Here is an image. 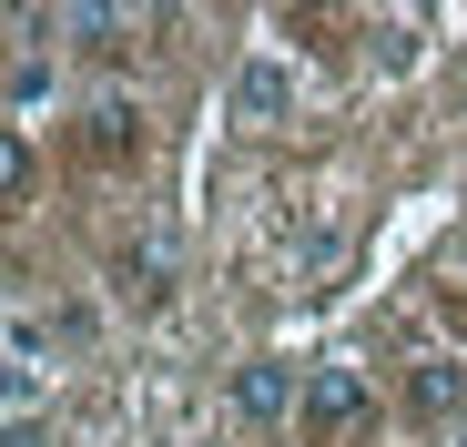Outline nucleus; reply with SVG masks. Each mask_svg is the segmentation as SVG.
<instances>
[{
	"instance_id": "7",
	"label": "nucleus",
	"mask_w": 467,
	"mask_h": 447,
	"mask_svg": "<svg viewBox=\"0 0 467 447\" xmlns=\"http://www.w3.org/2000/svg\"><path fill=\"white\" fill-rule=\"evenodd\" d=\"M112 285L132 295V306H163V295H173V265H163V244H122V255H112Z\"/></svg>"
},
{
	"instance_id": "10",
	"label": "nucleus",
	"mask_w": 467,
	"mask_h": 447,
	"mask_svg": "<svg viewBox=\"0 0 467 447\" xmlns=\"http://www.w3.org/2000/svg\"><path fill=\"white\" fill-rule=\"evenodd\" d=\"M0 193L31 203V142H21V132H0Z\"/></svg>"
},
{
	"instance_id": "11",
	"label": "nucleus",
	"mask_w": 467,
	"mask_h": 447,
	"mask_svg": "<svg viewBox=\"0 0 467 447\" xmlns=\"http://www.w3.org/2000/svg\"><path fill=\"white\" fill-rule=\"evenodd\" d=\"M0 447H51L41 437V407H11V437H0Z\"/></svg>"
},
{
	"instance_id": "1",
	"label": "nucleus",
	"mask_w": 467,
	"mask_h": 447,
	"mask_svg": "<svg viewBox=\"0 0 467 447\" xmlns=\"http://www.w3.org/2000/svg\"><path fill=\"white\" fill-rule=\"evenodd\" d=\"M376 417V387H366V366H346V356H326V366H305V447H346L356 427Z\"/></svg>"
},
{
	"instance_id": "12",
	"label": "nucleus",
	"mask_w": 467,
	"mask_h": 447,
	"mask_svg": "<svg viewBox=\"0 0 467 447\" xmlns=\"http://www.w3.org/2000/svg\"><path fill=\"white\" fill-rule=\"evenodd\" d=\"M457 447H467V437H457Z\"/></svg>"
},
{
	"instance_id": "3",
	"label": "nucleus",
	"mask_w": 467,
	"mask_h": 447,
	"mask_svg": "<svg viewBox=\"0 0 467 447\" xmlns=\"http://www.w3.org/2000/svg\"><path fill=\"white\" fill-rule=\"evenodd\" d=\"M295 112V61L285 51H254L244 71H234V122H244V132H275Z\"/></svg>"
},
{
	"instance_id": "4",
	"label": "nucleus",
	"mask_w": 467,
	"mask_h": 447,
	"mask_svg": "<svg viewBox=\"0 0 467 447\" xmlns=\"http://www.w3.org/2000/svg\"><path fill=\"white\" fill-rule=\"evenodd\" d=\"M407 417L417 427H457L467 417V366L457 356H417L407 366Z\"/></svg>"
},
{
	"instance_id": "5",
	"label": "nucleus",
	"mask_w": 467,
	"mask_h": 447,
	"mask_svg": "<svg viewBox=\"0 0 467 447\" xmlns=\"http://www.w3.org/2000/svg\"><path fill=\"white\" fill-rule=\"evenodd\" d=\"M51 366H61V346H51L31 316H11V407H31V397H41V377H51Z\"/></svg>"
},
{
	"instance_id": "9",
	"label": "nucleus",
	"mask_w": 467,
	"mask_h": 447,
	"mask_svg": "<svg viewBox=\"0 0 467 447\" xmlns=\"http://www.w3.org/2000/svg\"><path fill=\"white\" fill-rule=\"evenodd\" d=\"M41 102H51V61L21 51V61H11V112H41Z\"/></svg>"
},
{
	"instance_id": "6",
	"label": "nucleus",
	"mask_w": 467,
	"mask_h": 447,
	"mask_svg": "<svg viewBox=\"0 0 467 447\" xmlns=\"http://www.w3.org/2000/svg\"><path fill=\"white\" fill-rule=\"evenodd\" d=\"M92 153H102V163L142 153V102H132V92H102V102H92Z\"/></svg>"
},
{
	"instance_id": "8",
	"label": "nucleus",
	"mask_w": 467,
	"mask_h": 447,
	"mask_svg": "<svg viewBox=\"0 0 467 447\" xmlns=\"http://www.w3.org/2000/svg\"><path fill=\"white\" fill-rule=\"evenodd\" d=\"M61 31H82L92 51H122V41H132L142 21H132V11H102V0H92V11H61Z\"/></svg>"
},
{
	"instance_id": "2",
	"label": "nucleus",
	"mask_w": 467,
	"mask_h": 447,
	"mask_svg": "<svg viewBox=\"0 0 467 447\" xmlns=\"http://www.w3.org/2000/svg\"><path fill=\"white\" fill-rule=\"evenodd\" d=\"M234 417L244 427H285V417H305V377L285 356H244L234 366Z\"/></svg>"
}]
</instances>
